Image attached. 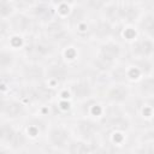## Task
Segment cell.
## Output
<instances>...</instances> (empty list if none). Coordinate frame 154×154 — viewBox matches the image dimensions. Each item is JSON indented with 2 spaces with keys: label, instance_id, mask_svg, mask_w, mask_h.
<instances>
[{
  "label": "cell",
  "instance_id": "1",
  "mask_svg": "<svg viewBox=\"0 0 154 154\" xmlns=\"http://www.w3.org/2000/svg\"><path fill=\"white\" fill-rule=\"evenodd\" d=\"M119 52H120V48L117 45L107 43L100 49V54H99L100 61L103 63V64L105 63H111L119 55Z\"/></svg>",
  "mask_w": 154,
  "mask_h": 154
},
{
  "label": "cell",
  "instance_id": "3",
  "mask_svg": "<svg viewBox=\"0 0 154 154\" xmlns=\"http://www.w3.org/2000/svg\"><path fill=\"white\" fill-rule=\"evenodd\" d=\"M23 111V107L20 103L16 102V101H8V102H2V113L11 117V118H14V117H18Z\"/></svg>",
  "mask_w": 154,
  "mask_h": 154
},
{
  "label": "cell",
  "instance_id": "2",
  "mask_svg": "<svg viewBox=\"0 0 154 154\" xmlns=\"http://www.w3.org/2000/svg\"><path fill=\"white\" fill-rule=\"evenodd\" d=\"M153 52H154V43L149 38L141 40V41L136 42V45L134 46V53L140 55L141 58L149 57Z\"/></svg>",
  "mask_w": 154,
  "mask_h": 154
},
{
  "label": "cell",
  "instance_id": "4",
  "mask_svg": "<svg viewBox=\"0 0 154 154\" xmlns=\"http://www.w3.org/2000/svg\"><path fill=\"white\" fill-rule=\"evenodd\" d=\"M141 26L143 31L154 38V14H147L141 20Z\"/></svg>",
  "mask_w": 154,
  "mask_h": 154
},
{
  "label": "cell",
  "instance_id": "6",
  "mask_svg": "<svg viewBox=\"0 0 154 154\" xmlns=\"http://www.w3.org/2000/svg\"><path fill=\"white\" fill-rule=\"evenodd\" d=\"M47 48H48V47L45 46L43 43H32L30 47H28V53H29L30 55H34V57H37V55L43 57V55L47 54V52H48Z\"/></svg>",
  "mask_w": 154,
  "mask_h": 154
},
{
  "label": "cell",
  "instance_id": "5",
  "mask_svg": "<svg viewBox=\"0 0 154 154\" xmlns=\"http://www.w3.org/2000/svg\"><path fill=\"white\" fill-rule=\"evenodd\" d=\"M126 95H128V90H126V88H124L122 85H117L116 88L111 89L108 93V97L114 101H122L126 97Z\"/></svg>",
  "mask_w": 154,
  "mask_h": 154
}]
</instances>
